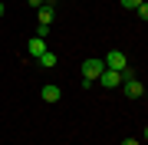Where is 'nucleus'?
I'll return each instance as SVG.
<instances>
[{
    "label": "nucleus",
    "instance_id": "obj_1",
    "mask_svg": "<svg viewBox=\"0 0 148 145\" xmlns=\"http://www.w3.org/2000/svg\"><path fill=\"white\" fill-rule=\"evenodd\" d=\"M102 73H106V63H102L99 56H89V59L82 63V89H89Z\"/></svg>",
    "mask_w": 148,
    "mask_h": 145
},
{
    "label": "nucleus",
    "instance_id": "obj_2",
    "mask_svg": "<svg viewBox=\"0 0 148 145\" xmlns=\"http://www.w3.org/2000/svg\"><path fill=\"white\" fill-rule=\"evenodd\" d=\"M102 63H106V69H115V73H122L128 66V56L122 53V49H109V56L102 59Z\"/></svg>",
    "mask_w": 148,
    "mask_h": 145
},
{
    "label": "nucleus",
    "instance_id": "obj_3",
    "mask_svg": "<svg viewBox=\"0 0 148 145\" xmlns=\"http://www.w3.org/2000/svg\"><path fill=\"white\" fill-rule=\"evenodd\" d=\"M122 92H125L128 99H142L145 96V82L138 79V76H135V79H125V82H122Z\"/></svg>",
    "mask_w": 148,
    "mask_h": 145
},
{
    "label": "nucleus",
    "instance_id": "obj_4",
    "mask_svg": "<svg viewBox=\"0 0 148 145\" xmlns=\"http://www.w3.org/2000/svg\"><path fill=\"white\" fill-rule=\"evenodd\" d=\"M95 82H99L102 89H119V86H122V73H115V69H106V73L99 76V79H95Z\"/></svg>",
    "mask_w": 148,
    "mask_h": 145
},
{
    "label": "nucleus",
    "instance_id": "obj_5",
    "mask_svg": "<svg viewBox=\"0 0 148 145\" xmlns=\"http://www.w3.org/2000/svg\"><path fill=\"white\" fill-rule=\"evenodd\" d=\"M46 49H49V46H46V40H40V36H30V40H27V53H30L33 59H36V56H43Z\"/></svg>",
    "mask_w": 148,
    "mask_h": 145
},
{
    "label": "nucleus",
    "instance_id": "obj_6",
    "mask_svg": "<svg viewBox=\"0 0 148 145\" xmlns=\"http://www.w3.org/2000/svg\"><path fill=\"white\" fill-rule=\"evenodd\" d=\"M59 96H63V89H59L56 82H46V86L40 89V99L43 102H59Z\"/></svg>",
    "mask_w": 148,
    "mask_h": 145
},
{
    "label": "nucleus",
    "instance_id": "obj_7",
    "mask_svg": "<svg viewBox=\"0 0 148 145\" xmlns=\"http://www.w3.org/2000/svg\"><path fill=\"white\" fill-rule=\"evenodd\" d=\"M36 63L43 66V69H53V66L59 63V56L53 53V49H46V53H43V56H36Z\"/></svg>",
    "mask_w": 148,
    "mask_h": 145
},
{
    "label": "nucleus",
    "instance_id": "obj_8",
    "mask_svg": "<svg viewBox=\"0 0 148 145\" xmlns=\"http://www.w3.org/2000/svg\"><path fill=\"white\" fill-rule=\"evenodd\" d=\"M36 16H40V23H43V27H53V16H56V13H53V7H49V3H43Z\"/></svg>",
    "mask_w": 148,
    "mask_h": 145
},
{
    "label": "nucleus",
    "instance_id": "obj_9",
    "mask_svg": "<svg viewBox=\"0 0 148 145\" xmlns=\"http://www.w3.org/2000/svg\"><path fill=\"white\" fill-rule=\"evenodd\" d=\"M135 13H138V20H148V3H145V0L135 7Z\"/></svg>",
    "mask_w": 148,
    "mask_h": 145
},
{
    "label": "nucleus",
    "instance_id": "obj_10",
    "mask_svg": "<svg viewBox=\"0 0 148 145\" xmlns=\"http://www.w3.org/2000/svg\"><path fill=\"white\" fill-rule=\"evenodd\" d=\"M33 36H40V40H46V36H49V27H43V23H40V27H36V33H33Z\"/></svg>",
    "mask_w": 148,
    "mask_h": 145
},
{
    "label": "nucleus",
    "instance_id": "obj_11",
    "mask_svg": "<svg viewBox=\"0 0 148 145\" xmlns=\"http://www.w3.org/2000/svg\"><path fill=\"white\" fill-rule=\"evenodd\" d=\"M138 3H142V0H122V7H125V10H135Z\"/></svg>",
    "mask_w": 148,
    "mask_h": 145
},
{
    "label": "nucleus",
    "instance_id": "obj_12",
    "mask_svg": "<svg viewBox=\"0 0 148 145\" xmlns=\"http://www.w3.org/2000/svg\"><path fill=\"white\" fill-rule=\"evenodd\" d=\"M27 3L33 7V10H40V7H43V3H46V0H27Z\"/></svg>",
    "mask_w": 148,
    "mask_h": 145
},
{
    "label": "nucleus",
    "instance_id": "obj_13",
    "mask_svg": "<svg viewBox=\"0 0 148 145\" xmlns=\"http://www.w3.org/2000/svg\"><path fill=\"white\" fill-rule=\"evenodd\" d=\"M122 145H142V142H138V139H125V142H122Z\"/></svg>",
    "mask_w": 148,
    "mask_h": 145
},
{
    "label": "nucleus",
    "instance_id": "obj_14",
    "mask_svg": "<svg viewBox=\"0 0 148 145\" xmlns=\"http://www.w3.org/2000/svg\"><path fill=\"white\" fill-rule=\"evenodd\" d=\"M46 3H49V7H56V3H59V0H46Z\"/></svg>",
    "mask_w": 148,
    "mask_h": 145
},
{
    "label": "nucleus",
    "instance_id": "obj_15",
    "mask_svg": "<svg viewBox=\"0 0 148 145\" xmlns=\"http://www.w3.org/2000/svg\"><path fill=\"white\" fill-rule=\"evenodd\" d=\"M0 16H3V0H0Z\"/></svg>",
    "mask_w": 148,
    "mask_h": 145
}]
</instances>
